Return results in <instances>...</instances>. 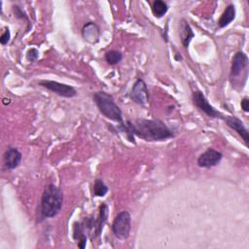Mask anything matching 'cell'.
I'll return each instance as SVG.
<instances>
[{"label":"cell","instance_id":"obj_1","mask_svg":"<svg viewBox=\"0 0 249 249\" xmlns=\"http://www.w3.org/2000/svg\"><path fill=\"white\" fill-rule=\"evenodd\" d=\"M122 132L126 139L135 144V137L148 142L164 141L175 136L174 131L170 129L164 122L159 119H136L134 121H125L122 126Z\"/></svg>","mask_w":249,"mask_h":249},{"label":"cell","instance_id":"obj_8","mask_svg":"<svg viewBox=\"0 0 249 249\" xmlns=\"http://www.w3.org/2000/svg\"><path fill=\"white\" fill-rule=\"evenodd\" d=\"M223 159V154L213 148H207L200 154L196 160V163L201 168H211L220 163Z\"/></svg>","mask_w":249,"mask_h":249},{"label":"cell","instance_id":"obj_19","mask_svg":"<svg viewBox=\"0 0 249 249\" xmlns=\"http://www.w3.org/2000/svg\"><path fill=\"white\" fill-rule=\"evenodd\" d=\"M109 191V188L104 183V181L100 178H96L93 183V196L102 197L104 196Z\"/></svg>","mask_w":249,"mask_h":249},{"label":"cell","instance_id":"obj_23","mask_svg":"<svg viewBox=\"0 0 249 249\" xmlns=\"http://www.w3.org/2000/svg\"><path fill=\"white\" fill-rule=\"evenodd\" d=\"M240 105H241V109L245 112V113H248L249 112V98L247 96L243 97L241 99V102H240Z\"/></svg>","mask_w":249,"mask_h":249},{"label":"cell","instance_id":"obj_18","mask_svg":"<svg viewBox=\"0 0 249 249\" xmlns=\"http://www.w3.org/2000/svg\"><path fill=\"white\" fill-rule=\"evenodd\" d=\"M104 59L109 65H116L123 59V54L117 50H110L105 53Z\"/></svg>","mask_w":249,"mask_h":249},{"label":"cell","instance_id":"obj_7","mask_svg":"<svg viewBox=\"0 0 249 249\" xmlns=\"http://www.w3.org/2000/svg\"><path fill=\"white\" fill-rule=\"evenodd\" d=\"M130 99L138 105H146L149 102V90L146 82L138 78L130 90Z\"/></svg>","mask_w":249,"mask_h":249},{"label":"cell","instance_id":"obj_20","mask_svg":"<svg viewBox=\"0 0 249 249\" xmlns=\"http://www.w3.org/2000/svg\"><path fill=\"white\" fill-rule=\"evenodd\" d=\"M13 11H14V14H15V17L18 18H20V19H24L26 20L28 23H29V19H28V17L26 16V14L24 13V11L18 5H14L13 6Z\"/></svg>","mask_w":249,"mask_h":249},{"label":"cell","instance_id":"obj_14","mask_svg":"<svg viewBox=\"0 0 249 249\" xmlns=\"http://www.w3.org/2000/svg\"><path fill=\"white\" fill-rule=\"evenodd\" d=\"M235 15H236V10L233 4H229L224 12L222 13V15L220 16L217 24L219 26V28H224L226 26H228L234 18H235Z\"/></svg>","mask_w":249,"mask_h":249},{"label":"cell","instance_id":"obj_3","mask_svg":"<svg viewBox=\"0 0 249 249\" xmlns=\"http://www.w3.org/2000/svg\"><path fill=\"white\" fill-rule=\"evenodd\" d=\"M92 99L98 108L99 112L107 119L118 124L124 123V117L121 108L115 102L114 97L103 90L95 91L92 94Z\"/></svg>","mask_w":249,"mask_h":249},{"label":"cell","instance_id":"obj_5","mask_svg":"<svg viewBox=\"0 0 249 249\" xmlns=\"http://www.w3.org/2000/svg\"><path fill=\"white\" fill-rule=\"evenodd\" d=\"M192 100H193V104L199 109L200 111H202L206 116H208L209 118H213V119H220L223 120L224 116L221 112H219L218 110H216L208 101V99L206 98V96L203 94V92L201 90H195L192 93Z\"/></svg>","mask_w":249,"mask_h":249},{"label":"cell","instance_id":"obj_9","mask_svg":"<svg viewBox=\"0 0 249 249\" xmlns=\"http://www.w3.org/2000/svg\"><path fill=\"white\" fill-rule=\"evenodd\" d=\"M249 63V59L247 54L244 52L238 51L232 57L231 66V73L230 76L231 78H235L240 75L242 71L247 72V66Z\"/></svg>","mask_w":249,"mask_h":249},{"label":"cell","instance_id":"obj_6","mask_svg":"<svg viewBox=\"0 0 249 249\" xmlns=\"http://www.w3.org/2000/svg\"><path fill=\"white\" fill-rule=\"evenodd\" d=\"M38 85L40 87H43L50 91L65 98H72L77 95V90L74 87L59 83L57 81H53V80H41L38 82Z\"/></svg>","mask_w":249,"mask_h":249},{"label":"cell","instance_id":"obj_10","mask_svg":"<svg viewBox=\"0 0 249 249\" xmlns=\"http://www.w3.org/2000/svg\"><path fill=\"white\" fill-rule=\"evenodd\" d=\"M223 121L226 123V124L231 128L232 130H234L244 141V143L246 145H248L249 142V132L248 129L246 128V126L244 125L243 122L238 119L235 116H224Z\"/></svg>","mask_w":249,"mask_h":249},{"label":"cell","instance_id":"obj_2","mask_svg":"<svg viewBox=\"0 0 249 249\" xmlns=\"http://www.w3.org/2000/svg\"><path fill=\"white\" fill-rule=\"evenodd\" d=\"M63 204V192L60 188L55 186L54 184H48L45 186L40 205L39 212L41 220L53 218L55 217L61 210Z\"/></svg>","mask_w":249,"mask_h":249},{"label":"cell","instance_id":"obj_15","mask_svg":"<svg viewBox=\"0 0 249 249\" xmlns=\"http://www.w3.org/2000/svg\"><path fill=\"white\" fill-rule=\"evenodd\" d=\"M180 37L181 42L184 48L188 49L192 39L195 37V33L189 24V22L185 19H181V25H180Z\"/></svg>","mask_w":249,"mask_h":249},{"label":"cell","instance_id":"obj_21","mask_svg":"<svg viewBox=\"0 0 249 249\" xmlns=\"http://www.w3.org/2000/svg\"><path fill=\"white\" fill-rule=\"evenodd\" d=\"M39 51L36 48H31L26 52V59L29 62H35L39 58Z\"/></svg>","mask_w":249,"mask_h":249},{"label":"cell","instance_id":"obj_16","mask_svg":"<svg viewBox=\"0 0 249 249\" xmlns=\"http://www.w3.org/2000/svg\"><path fill=\"white\" fill-rule=\"evenodd\" d=\"M73 238L78 241V247L84 249L87 244V235L85 234V227L83 223L75 222L73 224Z\"/></svg>","mask_w":249,"mask_h":249},{"label":"cell","instance_id":"obj_12","mask_svg":"<svg viewBox=\"0 0 249 249\" xmlns=\"http://www.w3.org/2000/svg\"><path fill=\"white\" fill-rule=\"evenodd\" d=\"M98 216L94 219V229H93V237H97L101 234L103 227L107 222L108 215H109V207L105 202H102L98 208Z\"/></svg>","mask_w":249,"mask_h":249},{"label":"cell","instance_id":"obj_4","mask_svg":"<svg viewBox=\"0 0 249 249\" xmlns=\"http://www.w3.org/2000/svg\"><path fill=\"white\" fill-rule=\"evenodd\" d=\"M114 235L122 240L127 239L131 230V215L127 210L119 212L113 220L111 226Z\"/></svg>","mask_w":249,"mask_h":249},{"label":"cell","instance_id":"obj_11","mask_svg":"<svg viewBox=\"0 0 249 249\" xmlns=\"http://www.w3.org/2000/svg\"><path fill=\"white\" fill-rule=\"evenodd\" d=\"M21 159L22 155L20 151L16 147L9 146L3 154V163L5 168L8 170H13L17 168L19 165Z\"/></svg>","mask_w":249,"mask_h":249},{"label":"cell","instance_id":"obj_22","mask_svg":"<svg viewBox=\"0 0 249 249\" xmlns=\"http://www.w3.org/2000/svg\"><path fill=\"white\" fill-rule=\"evenodd\" d=\"M10 39H11V32H10V29L8 27H6L5 31L0 36V43H1V45H3V46L7 45L10 42Z\"/></svg>","mask_w":249,"mask_h":249},{"label":"cell","instance_id":"obj_13","mask_svg":"<svg viewBox=\"0 0 249 249\" xmlns=\"http://www.w3.org/2000/svg\"><path fill=\"white\" fill-rule=\"evenodd\" d=\"M82 36L85 41L95 44L99 41L100 37L99 27L94 22H87L82 28Z\"/></svg>","mask_w":249,"mask_h":249},{"label":"cell","instance_id":"obj_17","mask_svg":"<svg viewBox=\"0 0 249 249\" xmlns=\"http://www.w3.org/2000/svg\"><path fill=\"white\" fill-rule=\"evenodd\" d=\"M152 13L157 18H162L168 11V4L163 0H155L152 3Z\"/></svg>","mask_w":249,"mask_h":249}]
</instances>
